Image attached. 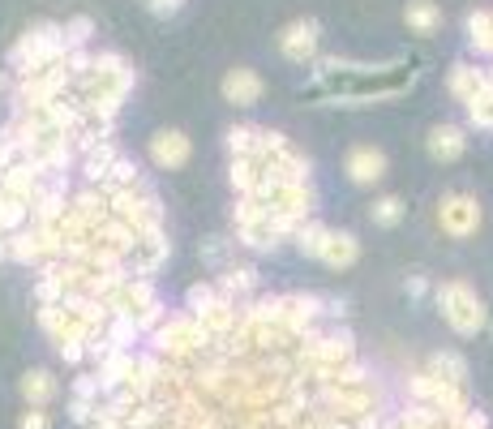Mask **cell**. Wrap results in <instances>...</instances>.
Returning a JSON list of instances; mask_svg holds the SVG:
<instances>
[{
  "label": "cell",
  "mask_w": 493,
  "mask_h": 429,
  "mask_svg": "<svg viewBox=\"0 0 493 429\" xmlns=\"http://www.w3.org/2000/svg\"><path fill=\"white\" fill-rule=\"evenodd\" d=\"M90 30H95V22H90V17H73L69 26H65V47H69V52H78V47L90 39Z\"/></svg>",
  "instance_id": "obj_20"
},
{
  "label": "cell",
  "mask_w": 493,
  "mask_h": 429,
  "mask_svg": "<svg viewBox=\"0 0 493 429\" xmlns=\"http://www.w3.org/2000/svg\"><path fill=\"white\" fill-rule=\"evenodd\" d=\"M22 395H26L30 408H43V403L57 400V378L47 370H30L26 378H22Z\"/></svg>",
  "instance_id": "obj_12"
},
{
  "label": "cell",
  "mask_w": 493,
  "mask_h": 429,
  "mask_svg": "<svg viewBox=\"0 0 493 429\" xmlns=\"http://www.w3.org/2000/svg\"><path fill=\"white\" fill-rule=\"evenodd\" d=\"M224 99L227 103H240V108H249V103L262 99V78L254 69H232L224 78Z\"/></svg>",
  "instance_id": "obj_8"
},
{
  "label": "cell",
  "mask_w": 493,
  "mask_h": 429,
  "mask_svg": "<svg viewBox=\"0 0 493 429\" xmlns=\"http://www.w3.org/2000/svg\"><path fill=\"white\" fill-rule=\"evenodd\" d=\"M382 176H386V155L378 146H356L348 155V181L352 185H378Z\"/></svg>",
  "instance_id": "obj_5"
},
{
  "label": "cell",
  "mask_w": 493,
  "mask_h": 429,
  "mask_svg": "<svg viewBox=\"0 0 493 429\" xmlns=\"http://www.w3.org/2000/svg\"><path fill=\"white\" fill-rule=\"evenodd\" d=\"M467 151V133L459 125H434L429 129V155L437 163H455Z\"/></svg>",
  "instance_id": "obj_7"
},
{
  "label": "cell",
  "mask_w": 493,
  "mask_h": 429,
  "mask_svg": "<svg viewBox=\"0 0 493 429\" xmlns=\"http://www.w3.org/2000/svg\"><path fill=\"white\" fill-rule=\"evenodd\" d=\"M17 429H47V413L43 408H26V413L17 416Z\"/></svg>",
  "instance_id": "obj_21"
},
{
  "label": "cell",
  "mask_w": 493,
  "mask_h": 429,
  "mask_svg": "<svg viewBox=\"0 0 493 429\" xmlns=\"http://www.w3.org/2000/svg\"><path fill=\"white\" fill-rule=\"evenodd\" d=\"M467 120L477 129H493V86L489 90H480L477 99L467 103Z\"/></svg>",
  "instance_id": "obj_19"
},
{
  "label": "cell",
  "mask_w": 493,
  "mask_h": 429,
  "mask_svg": "<svg viewBox=\"0 0 493 429\" xmlns=\"http://www.w3.org/2000/svg\"><path fill=\"white\" fill-rule=\"evenodd\" d=\"M279 52L288 60H296V65L313 60V52H318V22H313V17H296V22H288L283 35H279Z\"/></svg>",
  "instance_id": "obj_4"
},
{
  "label": "cell",
  "mask_w": 493,
  "mask_h": 429,
  "mask_svg": "<svg viewBox=\"0 0 493 429\" xmlns=\"http://www.w3.org/2000/svg\"><path fill=\"white\" fill-rule=\"evenodd\" d=\"M254 284H257L254 271H249V267H240V271H227L215 288H219V297H224V300H232V305H236V297H245V292H249Z\"/></svg>",
  "instance_id": "obj_15"
},
{
  "label": "cell",
  "mask_w": 493,
  "mask_h": 429,
  "mask_svg": "<svg viewBox=\"0 0 493 429\" xmlns=\"http://www.w3.org/2000/svg\"><path fill=\"white\" fill-rule=\"evenodd\" d=\"M318 257H322L326 267H352L356 257H361V241H356L352 232H330Z\"/></svg>",
  "instance_id": "obj_10"
},
{
  "label": "cell",
  "mask_w": 493,
  "mask_h": 429,
  "mask_svg": "<svg viewBox=\"0 0 493 429\" xmlns=\"http://www.w3.org/2000/svg\"><path fill=\"white\" fill-rule=\"evenodd\" d=\"M480 90H489V69H477V65H455L451 69V95L459 103H472Z\"/></svg>",
  "instance_id": "obj_9"
},
{
  "label": "cell",
  "mask_w": 493,
  "mask_h": 429,
  "mask_svg": "<svg viewBox=\"0 0 493 429\" xmlns=\"http://www.w3.org/2000/svg\"><path fill=\"white\" fill-rule=\"evenodd\" d=\"M437 309H442V318H446L459 335H480L485 322H489L485 300H480L477 288L464 284V279H446V284L437 288Z\"/></svg>",
  "instance_id": "obj_1"
},
{
  "label": "cell",
  "mask_w": 493,
  "mask_h": 429,
  "mask_svg": "<svg viewBox=\"0 0 493 429\" xmlns=\"http://www.w3.org/2000/svg\"><path fill=\"white\" fill-rule=\"evenodd\" d=\"M257 142H262V129H249V125H240L227 133V151H232V159H249L257 155Z\"/></svg>",
  "instance_id": "obj_16"
},
{
  "label": "cell",
  "mask_w": 493,
  "mask_h": 429,
  "mask_svg": "<svg viewBox=\"0 0 493 429\" xmlns=\"http://www.w3.org/2000/svg\"><path fill=\"white\" fill-rule=\"evenodd\" d=\"M489 86H493V69H489Z\"/></svg>",
  "instance_id": "obj_23"
},
{
  "label": "cell",
  "mask_w": 493,
  "mask_h": 429,
  "mask_svg": "<svg viewBox=\"0 0 493 429\" xmlns=\"http://www.w3.org/2000/svg\"><path fill=\"white\" fill-rule=\"evenodd\" d=\"M151 159L159 168H184L189 163V138L181 129H163V133L151 138Z\"/></svg>",
  "instance_id": "obj_6"
},
{
  "label": "cell",
  "mask_w": 493,
  "mask_h": 429,
  "mask_svg": "<svg viewBox=\"0 0 493 429\" xmlns=\"http://www.w3.org/2000/svg\"><path fill=\"white\" fill-rule=\"evenodd\" d=\"M429 373L442 378V382L464 386L467 382V361L459 357V352H434V357H429Z\"/></svg>",
  "instance_id": "obj_13"
},
{
  "label": "cell",
  "mask_w": 493,
  "mask_h": 429,
  "mask_svg": "<svg viewBox=\"0 0 493 429\" xmlns=\"http://www.w3.org/2000/svg\"><path fill=\"white\" fill-rule=\"evenodd\" d=\"M369 219H373L378 228H394V224L404 219V202L399 198H378L373 206H369Z\"/></svg>",
  "instance_id": "obj_18"
},
{
  "label": "cell",
  "mask_w": 493,
  "mask_h": 429,
  "mask_svg": "<svg viewBox=\"0 0 493 429\" xmlns=\"http://www.w3.org/2000/svg\"><path fill=\"white\" fill-rule=\"evenodd\" d=\"M326 236H330V228H322V224H305V228L296 232L292 241H296V249H300V254L318 257V254H322V245H326Z\"/></svg>",
  "instance_id": "obj_17"
},
{
  "label": "cell",
  "mask_w": 493,
  "mask_h": 429,
  "mask_svg": "<svg viewBox=\"0 0 493 429\" xmlns=\"http://www.w3.org/2000/svg\"><path fill=\"white\" fill-rule=\"evenodd\" d=\"M151 9H155V14H176V9H181V0H155Z\"/></svg>",
  "instance_id": "obj_22"
},
{
  "label": "cell",
  "mask_w": 493,
  "mask_h": 429,
  "mask_svg": "<svg viewBox=\"0 0 493 429\" xmlns=\"http://www.w3.org/2000/svg\"><path fill=\"white\" fill-rule=\"evenodd\" d=\"M467 43L480 57H493V9H472L467 14Z\"/></svg>",
  "instance_id": "obj_11"
},
{
  "label": "cell",
  "mask_w": 493,
  "mask_h": 429,
  "mask_svg": "<svg viewBox=\"0 0 493 429\" xmlns=\"http://www.w3.org/2000/svg\"><path fill=\"white\" fill-rule=\"evenodd\" d=\"M404 17H408V26L416 30V35H434V30L442 26V9H437L434 0H412Z\"/></svg>",
  "instance_id": "obj_14"
},
{
  "label": "cell",
  "mask_w": 493,
  "mask_h": 429,
  "mask_svg": "<svg viewBox=\"0 0 493 429\" xmlns=\"http://www.w3.org/2000/svg\"><path fill=\"white\" fill-rule=\"evenodd\" d=\"M437 224L446 236H472L480 228V202L472 194H446V198L437 202Z\"/></svg>",
  "instance_id": "obj_3"
},
{
  "label": "cell",
  "mask_w": 493,
  "mask_h": 429,
  "mask_svg": "<svg viewBox=\"0 0 493 429\" xmlns=\"http://www.w3.org/2000/svg\"><path fill=\"white\" fill-rule=\"evenodd\" d=\"M408 391H412V403H429V408H437V413L451 416V421H459V416L472 413V400H467L464 386L442 382V378H434L429 370L412 373V378H408Z\"/></svg>",
  "instance_id": "obj_2"
}]
</instances>
